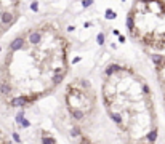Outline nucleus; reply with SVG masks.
Masks as SVG:
<instances>
[{
	"label": "nucleus",
	"instance_id": "obj_1",
	"mask_svg": "<svg viewBox=\"0 0 165 144\" xmlns=\"http://www.w3.org/2000/svg\"><path fill=\"white\" fill-rule=\"evenodd\" d=\"M127 26L149 53L165 99V0H136Z\"/></svg>",
	"mask_w": 165,
	"mask_h": 144
},
{
	"label": "nucleus",
	"instance_id": "obj_2",
	"mask_svg": "<svg viewBox=\"0 0 165 144\" xmlns=\"http://www.w3.org/2000/svg\"><path fill=\"white\" fill-rule=\"evenodd\" d=\"M19 0H0V34L18 21Z\"/></svg>",
	"mask_w": 165,
	"mask_h": 144
},
{
	"label": "nucleus",
	"instance_id": "obj_3",
	"mask_svg": "<svg viewBox=\"0 0 165 144\" xmlns=\"http://www.w3.org/2000/svg\"><path fill=\"white\" fill-rule=\"evenodd\" d=\"M71 112H72V115H74V117H75L77 120H80V119L83 117V112H80V111H74V109H72Z\"/></svg>",
	"mask_w": 165,
	"mask_h": 144
},
{
	"label": "nucleus",
	"instance_id": "obj_4",
	"mask_svg": "<svg viewBox=\"0 0 165 144\" xmlns=\"http://www.w3.org/2000/svg\"><path fill=\"white\" fill-rule=\"evenodd\" d=\"M111 117H112V120H114L116 123H122V119H120L119 114H111Z\"/></svg>",
	"mask_w": 165,
	"mask_h": 144
},
{
	"label": "nucleus",
	"instance_id": "obj_5",
	"mask_svg": "<svg viewBox=\"0 0 165 144\" xmlns=\"http://www.w3.org/2000/svg\"><path fill=\"white\" fill-rule=\"evenodd\" d=\"M55 141H53L51 138H43V144H53Z\"/></svg>",
	"mask_w": 165,
	"mask_h": 144
},
{
	"label": "nucleus",
	"instance_id": "obj_6",
	"mask_svg": "<svg viewBox=\"0 0 165 144\" xmlns=\"http://www.w3.org/2000/svg\"><path fill=\"white\" fill-rule=\"evenodd\" d=\"M83 144H90V143H83Z\"/></svg>",
	"mask_w": 165,
	"mask_h": 144
}]
</instances>
